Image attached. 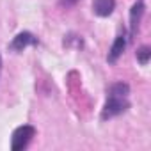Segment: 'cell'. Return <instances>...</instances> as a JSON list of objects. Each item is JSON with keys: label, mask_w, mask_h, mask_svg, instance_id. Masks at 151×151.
I'll return each instance as SVG.
<instances>
[{"label": "cell", "mask_w": 151, "mask_h": 151, "mask_svg": "<svg viewBox=\"0 0 151 151\" xmlns=\"http://www.w3.org/2000/svg\"><path fill=\"white\" fill-rule=\"evenodd\" d=\"M128 94H130V86L128 84H124V82L112 84L110 89H109V94H107V101L101 109V119L107 121V119H112V117L126 112L128 107H130Z\"/></svg>", "instance_id": "cell-1"}, {"label": "cell", "mask_w": 151, "mask_h": 151, "mask_svg": "<svg viewBox=\"0 0 151 151\" xmlns=\"http://www.w3.org/2000/svg\"><path fill=\"white\" fill-rule=\"evenodd\" d=\"M34 135H36V128H34V126H30V124H22V126H18V128L13 132L11 149H13V151H22V149H25V147L30 144V140H32Z\"/></svg>", "instance_id": "cell-2"}, {"label": "cell", "mask_w": 151, "mask_h": 151, "mask_svg": "<svg viewBox=\"0 0 151 151\" xmlns=\"http://www.w3.org/2000/svg\"><path fill=\"white\" fill-rule=\"evenodd\" d=\"M36 43H37V39H36L30 32H20L18 36H14V39L11 41L9 48L14 50V52H22V50H25L27 46H32V45H36Z\"/></svg>", "instance_id": "cell-3"}, {"label": "cell", "mask_w": 151, "mask_h": 151, "mask_svg": "<svg viewBox=\"0 0 151 151\" xmlns=\"http://www.w3.org/2000/svg\"><path fill=\"white\" fill-rule=\"evenodd\" d=\"M116 9V0H93V13L96 16L107 18Z\"/></svg>", "instance_id": "cell-4"}, {"label": "cell", "mask_w": 151, "mask_h": 151, "mask_svg": "<svg viewBox=\"0 0 151 151\" xmlns=\"http://www.w3.org/2000/svg\"><path fill=\"white\" fill-rule=\"evenodd\" d=\"M142 14H144V2H135L132 11H130V36H135L137 34V29H139V23L142 20Z\"/></svg>", "instance_id": "cell-5"}, {"label": "cell", "mask_w": 151, "mask_h": 151, "mask_svg": "<svg viewBox=\"0 0 151 151\" xmlns=\"http://www.w3.org/2000/svg\"><path fill=\"white\" fill-rule=\"evenodd\" d=\"M124 48H126V36H124V34H119V36L114 39V43H112V46H110V52H109V55H107L109 62H116V60L123 55Z\"/></svg>", "instance_id": "cell-6"}, {"label": "cell", "mask_w": 151, "mask_h": 151, "mask_svg": "<svg viewBox=\"0 0 151 151\" xmlns=\"http://www.w3.org/2000/svg\"><path fill=\"white\" fill-rule=\"evenodd\" d=\"M149 57H151V48L149 46H140L139 50H137V60H139V64H142V66H146L147 62H149Z\"/></svg>", "instance_id": "cell-7"}, {"label": "cell", "mask_w": 151, "mask_h": 151, "mask_svg": "<svg viewBox=\"0 0 151 151\" xmlns=\"http://www.w3.org/2000/svg\"><path fill=\"white\" fill-rule=\"evenodd\" d=\"M77 2H78V0H59V6L68 9V7H73V6L77 4Z\"/></svg>", "instance_id": "cell-8"}, {"label": "cell", "mask_w": 151, "mask_h": 151, "mask_svg": "<svg viewBox=\"0 0 151 151\" xmlns=\"http://www.w3.org/2000/svg\"><path fill=\"white\" fill-rule=\"evenodd\" d=\"M0 71H2V57H0Z\"/></svg>", "instance_id": "cell-9"}]
</instances>
